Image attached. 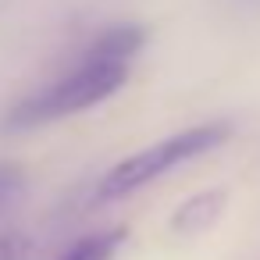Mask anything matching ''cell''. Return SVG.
<instances>
[{
	"label": "cell",
	"mask_w": 260,
	"mask_h": 260,
	"mask_svg": "<svg viewBox=\"0 0 260 260\" xmlns=\"http://www.w3.org/2000/svg\"><path fill=\"white\" fill-rule=\"evenodd\" d=\"M146 43V29L143 25H114L107 32H100L82 61H107V64H128Z\"/></svg>",
	"instance_id": "obj_3"
},
{
	"label": "cell",
	"mask_w": 260,
	"mask_h": 260,
	"mask_svg": "<svg viewBox=\"0 0 260 260\" xmlns=\"http://www.w3.org/2000/svg\"><path fill=\"white\" fill-rule=\"evenodd\" d=\"M121 242H125V228H107V232L79 239L61 260H114V253H118Z\"/></svg>",
	"instance_id": "obj_5"
},
{
	"label": "cell",
	"mask_w": 260,
	"mask_h": 260,
	"mask_svg": "<svg viewBox=\"0 0 260 260\" xmlns=\"http://www.w3.org/2000/svg\"><path fill=\"white\" fill-rule=\"evenodd\" d=\"M224 203H228V196H224L221 189L200 192V196L185 200V203L175 210V217H171V228H175L178 235H200V232H207V228H210V224L221 217Z\"/></svg>",
	"instance_id": "obj_4"
},
{
	"label": "cell",
	"mask_w": 260,
	"mask_h": 260,
	"mask_svg": "<svg viewBox=\"0 0 260 260\" xmlns=\"http://www.w3.org/2000/svg\"><path fill=\"white\" fill-rule=\"evenodd\" d=\"M228 136H232L228 121H207V125H192L185 132H175V136H168V139H160V143H153V146L125 157L121 164H114L104 175L96 196L100 200H121V196L136 192L139 185L160 178L164 171H171V168H178L185 160H196V157L217 150Z\"/></svg>",
	"instance_id": "obj_2"
},
{
	"label": "cell",
	"mask_w": 260,
	"mask_h": 260,
	"mask_svg": "<svg viewBox=\"0 0 260 260\" xmlns=\"http://www.w3.org/2000/svg\"><path fill=\"white\" fill-rule=\"evenodd\" d=\"M128 79V64H107V61H82L75 72H68L64 79H57L54 86L25 96L22 104L11 107V114L4 118L8 132H22V128H40L50 125L57 118L89 111L96 104H104L107 96H114Z\"/></svg>",
	"instance_id": "obj_1"
},
{
	"label": "cell",
	"mask_w": 260,
	"mask_h": 260,
	"mask_svg": "<svg viewBox=\"0 0 260 260\" xmlns=\"http://www.w3.org/2000/svg\"><path fill=\"white\" fill-rule=\"evenodd\" d=\"M0 260H29V249L22 235H4L0 239Z\"/></svg>",
	"instance_id": "obj_7"
},
{
	"label": "cell",
	"mask_w": 260,
	"mask_h": 260,
	"mask_svg": "<svg viewBox=\"0 0 260 260\" xmlns=\"http://www.w3.org/2000/svg\"><path fill=\"white\" fill-rule=\"evenodd\" d=\"M25 189V171L11 160H0V210L11 207Z\"/></svg>",
	"instance_id": "obj_6"
}]
</instances>
